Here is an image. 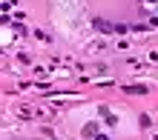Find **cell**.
<instances>
[{
    "label": "cell",
    "mask_w": 158,
    "mask_h": 140,
    "mask_svg": "<svg viewBox=\"0 0 158 140\" xmlns=\"http://www.w3.org/2000/svg\"><path fill=\"white\" fill-rule=\"evenodd\" d=\"M127 91H129V95H144V91H147V89H144V86H129Z\"/></svg>",
    "instance_id": "6da1fadb"
}]
</instances>
